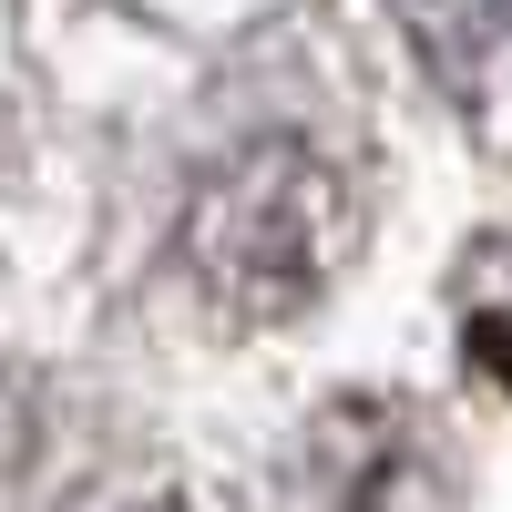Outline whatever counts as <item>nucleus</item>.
<instances>
[{"label":"nucleus","instance_id":"1","mask_svg":"<svg viewBox=\"0 0 512 512\" xmlns=\"http://www.w3.org/2000/svg\"><path fill=\"white\" fill-rule=\"evenodd\" d=\"M349 236H359V205L338 185V164L308 154V144L236 154L185 216L195 277L216 287L226 308H246V318H277L297 297H318V277L349 256Z\"/></svg>","mask_w":512,"mask_h":512},{"label":"nucleus","instance_id":"2","mask_svg":"<svg viewBox=\"0 0 512 512\" xmlns=\"http://www.w3.org/2000/svg\"><path fill=\"white\" fill-rule=\"evenodd\" d=\"M390 11L420 41L431 82L472 113V134L512 154V0H390Z\"/></svg>","mask_w":512,"mask_h":512},{"label":"nucleus","instance_id":"3","mask_svg":"<svg viewBox=\"0 0 512 512\" xmlns=\"http://www.w3.org/2000/svg\"><path fill=\"white\" fill-rule=\"evenodd\" d=\"M461 338H472V359L512 390V226L472 246V267H461Z\"/></svg>","mask_w":512,"mask_h":512}]
</instances>
